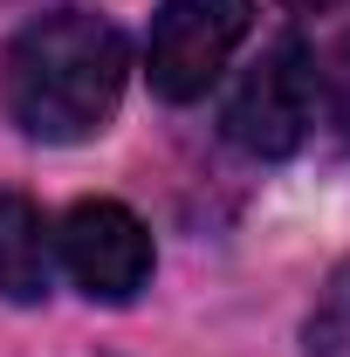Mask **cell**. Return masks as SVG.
<instances>
[{"label":"cell","instance_id":"6","mask_svg":"<svg viewBox=\"0 0 350 357\" xmlns=\"http://www.w3.org/2000/svg\"><path fill=\"white\" fill-rule=\"evenodd\" d=\"M309 357H350V261L330 275L323 303L309 310V330H303Z\"/></svg>","mask_w":350,"mask_h":357},{"label":"cell","instance_id":"3","mask_svg":"<svg viewBox=\"0 0 350 357\" xmlns=\"http://www.w3.org/2000/svg\"><path fill=\"white\" fill-rule=\"evenodd\" d=\"M316 96H323L316 55H309L296 35H282V42L261 48V62L234 83V96H227V137H234L248 158H289L309 137Z\"/></svg>","mask_w":350,"mask_h":357},{"label":"cell","instance_id":"1","mask_svg":"<svg viewBox=\"0 0 350 357\" xmlns=\"http://www.w3.org/2000/svg\"><path fill=\"white\" fill-rule=\"evenodd\" d=\"M124 76H131V48L124 35L83 14V7H55L42 21H28L7 62H0V96L7 117L42 144H89L110 131L117 103H124Z\"/></svg>","mask_w":350,"mask_h":357},{"label":"cell","instance_id":"4","mask_svg":"<svg viewBox=\"0 0 350 357\" xmlns=\"http://www.w3.org/2000/svg\"><path fill=\"white\" fill-rule=\"evenodd\" d=\"M55 255L89 303H131L151 282V227L124 199H76L55 227Z\"/></svg>","mask_w":350,"mask_h":357},{"label":"cell","instance_id":"5","mask_svg":"<svg viewBox=\"0 0 350 357\" xmlns=\"http://www.w3.org/2000/svg\"><path fill=\"white\" fill-rule=\"evenodd\" d=\"M55 289V227L28 192H0V303H42Z\"/></svg>","mask_w":350,"mask_h":357},{"label":"cell","instance_id":"7","mask_svg":"<svg viewBox=\"0 0 350 357\" xmlns=\"http://www.w3.org/2000/svg\"><path fill=\"white\" fill-rule=\"evenodd\" d=\"M330 117H337V131H344V144H350V35H344V48H337V62H330Z\"/></svg>","mask_w":350,"mask_h":357},{"label":"cell","instance_id":"8","mask_svg":"<svg viewBox=\"0 0 350 357\" xmlns=\"http://www.w3.org/2000/svg\"><path fill=\"white\" fill-rule=\"evenodd\" d=\"M282 7H296V14H323V7H337V0H282Z\"/></svg>","mask_w":350,"mask_h":357},{"label":"cell","instance_id":"2","mask_svg":"<svg viewBox=\"0 0 350 357\" xmlns=\"http://www.w3.org/2000/svg\"><path fill=\"white\" fill-rule=\"evenodd\" d=\"M248 35H254V0H165L144 35V76L165 103H192L220 83V69Z\"/></svg>","mask_w":350,"mask_h":357}]
</instances>
